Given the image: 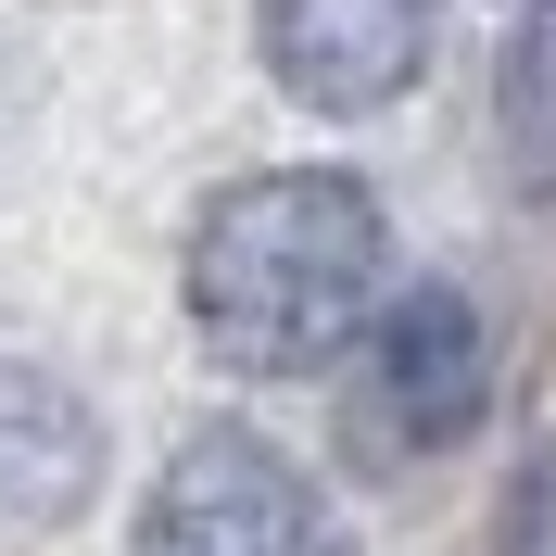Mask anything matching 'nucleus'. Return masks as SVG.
Segmentation results:
<instances>
[{
	"instance_id": "f257e3e1",
	"label": "nucleus",
	"mask_w": 556,
	"mask_h": 556,
	"mask_svg": "<svg viewBox=\"0 0 556 556\" xmlns=\"http://www.w3.org/2000/svg\"><path fill=\"white\" fill-rule=\"evenodd\" d=\"M392 304V228L367 177L342 165H266L215 190L190 228V329L241 380H316L342 367Z\"/></svg>"
},
{
	"instance_id": "f03ea898",
	"label": "nucleus",
	"mask_w": 556,
	"mask_h": 556,
	"mask_svg": "<svg viewBox=\"0 0 556 556\" xmlns=\"http://www.w3.org/2000/svg\"><path fill=\"white\" fill-rule=\"evenodd\" d=\"M481 405H493L481 304L443 291V278L392 291L380 329L354 342V455H380V468H405V455H455L468 430H481Z\"/></svg>"
},
{
	"instance_id": "7ed1b4c3",
	"label": "nucleus",
	"mask_w": 556,
	"mask_h": 556,
	"mask_svg": "<svg viewBox=\"0 0 556 556\" xmlns=\"http://www.w3.org/2000/svg\"><path fill=\"white\" fill-rule=\"evenodd\" d=\"M127 556H342V531H329V493H316L278 443L203 430V443L165 455V481L139 506Z\"/></svg>"
},
{
	"instance_id": "20e7f679",
	"label": "nucleus",
	"mask_w": 556,
	"mask_h": 556,
	"mask_svg": "<svg viewBox=\"0 0 556 556\" xmlns=\"http://www.w3.org/2000/svg\"><path fill=\"white\" fill-rule=\"evenodd\" d=\"M443 0H253V51L304 114H380L417 89Z\"/></svg>"
},
{
	"instance_id": "39448f33",
	"label": "nucleus",
	"mask_w": 556,
	"mask_h": 556,
	"mask_svg": "<svg viewBox=\"0 0 556 556\" xmlns=\"http://www.w3.org/2000/svg\"><path fill=\"white\" fill-rule=\"evenodd\" d=\"M89 468H102L89 405H76L51 367L0 354V519H64L76 493H89Z\"/></svg>"
},
{
	"instance_id": "423d86ee",
	"label": "nucleus",
	"mask_w": 556,
	"mask_h": 556,
	"mask_svg": "<svg viewBox=\"0 0 556 556\" xmlns=\"http://www.w3.org/2000/svg\"><path fill=\"white\" fill-rule=\"evenodd\" d=\"M493 139L531 203H556V0H506V64H493Z\"/></svg>"
},
{
	"instance_id": "0eeeda50",
	"label": "nucleus",
	"mask_w": 556,
	"mask_h": 556,
	"mask_svg": "<svg viewBox=\"0 0 556 556\" xmlns=\"http://www.w3.org/2000/svg\"><path fill=\"white\" fill-rule=\"evenodd\" d=\"M506 556H556V455L519 468V506H506Z\"/></svg>"
}]
</instances>
